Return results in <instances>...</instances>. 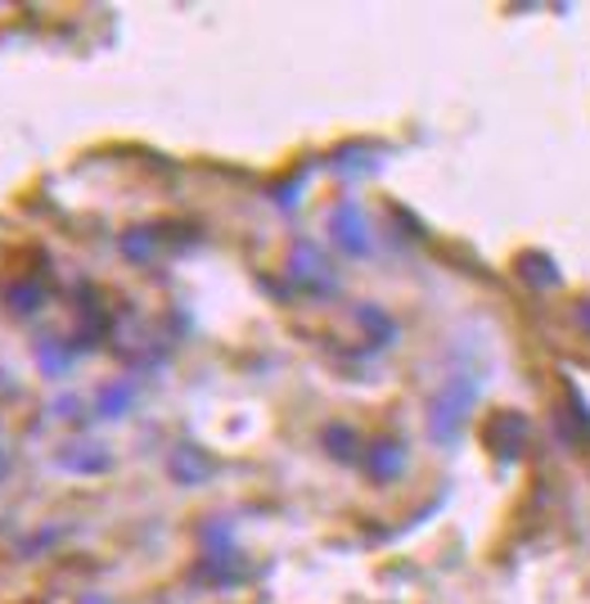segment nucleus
<instances>
[{"mask_svg":"<svg viewBox=\"0 0 590 604\" xmlns=\"http://www.w3.org/2000/svg\"><path fill=\"white\" fill-rule=\"evenodd\" d=\"M474 397H478V379L474 375H451L442 383V392L433 397V407H428V438L442 442V447H451L455 438H460Z\"/></svg>","mask_w":590,"mask_h":604,"instance_id":"1","label":"nucleus"},{"mask_svg":"<svg viewBox=\"0 0 590 604\" xmlns=\"http://www.w3.org/2000/svg\"><path fill=\"white\" fill-rule=\"evenodd\" d=\"M330 231H334V244L348 253V257H365L370 253V226H365V213L356 208V198H343L330 217Z\"/></svg>","mask_w":590,"mask_h":604,"instance_id":"2","label":"nucleus"},{"mask_svg":"<svg viewBox=\"0 0 590 604\" xmlns=\"http://www.w3.org/2000/svg\"><path fill=\"white\" fill-rule=\"evenodd\" d=\"M522 438H528V420H522L518 411H500V416L491 420V442H496V455L514 460V455H518V447H522Z\"/></svg>","mask_w":590,"mask_h":604,"instance_id":"3","label":"nucleus"},{"mask_svg":"<svg viewBox=\"0 0 590 604\" xmlns=\"http://www.w3.org/2000/svg\"><path fill=\"white\" fill-rule=\"evenodd\" d=\"M293 276H298L307 289H330V285H334V276L324 272V257H320L311 244H298V248H293Z\"/></svg>","mask_w":590,"mask_h":604,"instance_id":"4","label":"nucleus"},{"mask_svg":"<svg viewBox=\"0 0 590 604\" xmlns=\"http://www.w3.org/2000/svg\"><path fill=\"white\" fill-rule=\"evenodd\" d=\"M406 464V447L402 442H374L370 447V474L374 479H397Z\"/></svg>","mask_w":590,"mask_h":604,"instance_id":"5","label":"nucleus"},{"mask_svg":"<svg viewBox=\"0 0 590 604\" xmlns=\"http://www.w3.org/2000/svg\"><path fill=\"white\" fill-rule=\"evenodd\" d=\"M131 397H136V388H131L126 379H113V383H104V388H100L95 407H100V416H104V420H117V416L131 407Z\"/></svg>","mask_w":590,"mask_h":604,"instance_id":"6","label":"nucleus"},{"mask_svg":"<svg viewBox=\"0 0 590 604\" xmlns=\"http://www.w3.org/2000/svg\"><path fill=\"white\" fill-rule=\"evenodd\" d=\"M204 469H208V460H204L199 451H194V447H176V455H172V474H176L180 483H199Z\"/></svg>","mask_w":590,"mask_h":604,"instance_id":"7","label":"nucleus"},{"mask_svg":"<svg viewBox=\"0 0 590 604\" xmlns=\"http://www.w3.org/2000/svg\"><path fill=\"white\" fill-rule=\"evenodd\" d=\"M59 464H69V469H82V474H91V469H108V451H73V447H63L59 451Z\"/></svg>","mask_w":590,"mask_h":604,"instance_id":"8","label":"nucleus"},{"mask_svg":"<svg viewBox=\"0 0 590 604\" xmlns=\"http://www.w3.org/2000/svg\"><path fill=\"white\" fill-rule=\"evenodd\" d=\"M356 320L374 329V344H392V334H397V325H392V320H387L379 307H370V303H365V307H356Z\"/></svg>","mask_w":590,"mask_h":604,"instance_id":"9","label":"nucleus"},{"mask_svg":"<svg viewBox=\"0 0 590 604\" xmlns=\"http://www.w3.org/2000/svg\"><path fill=\"white\" fill-rule=\"evenodd\" d=\"M522 276H528L532 285H559V272L550 266V257H522Z\"/></svg>","mask_w":590,"mask_h":604,"instance_id":"10","label":"nucleus"},{"mask_svg":"<svg viewBox=\"0 0 590 604\" xmlns=\"http://www.w3.org/2000/svg\"><path fill=\"white\" fill-rule=\"evenodd\" d=\"M324 442H330V451H334L339 460H352V455H356V447H352V442H356V433H352V429H343V424H330V429H324Z\"/></svg>","mask_w":590,"mask_h":604,"instance_id":"11","label":"nucleus"},{"mask_svg":"<svg viewBox=\"0 0 590 604\" xmlns=\"http://www.w3.org/2000/svg\"><path fill=\"white\" fill-rule=\"evenodd\" d=\"M10 298H14L10 307H14V311H23V316L41 307V303H37V298H41V289H37V285H14V294H10Z\"/></svg>","mask_w":590,"mask_h":604,"instance_id":"12","label":"nucleus"},{"mask_svg":"<svg viewBox=\"0 0 590 604\" xmlns=\"http://www.w3.org/2000/svg\"><path fill=\"white\" fill-rule=\"evenodd\" d=\"M577 320L590 329V303H577Z\"/></svg>","mask_w":590,"mask_h":604,"instance_id":"13","label":"nucleus"}]
</instances>
